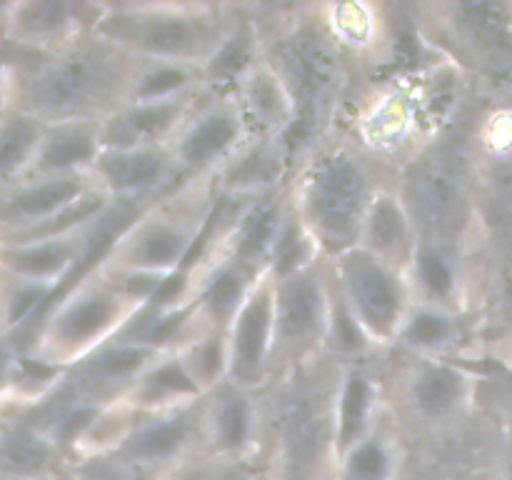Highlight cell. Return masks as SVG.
<instances>
[{
    "mask_svg": "<svg viewBox=\"0 0 512 480\" xmlns=\"http://www.w3.org/2000/svg\"><path fill=\"white\" fill-rule=\"evenodd\" d=\"M398 173L360 148L343 130H333L295 165L290 203L325 258L355 248L375 195Z\"/></svg>",
    "mask_w": 512,
    "mask_h": 480,
    "instance_id": "7a4b0ae2",
    "label": "cell"
},
{
    "mask_svg": "<svg viewBox=\"0 0 512 480\" xmlns=\"http://www.w3.org/2000/svg\"><path fill=\"white\" fill-rule=\"evenodd\" d=\"M48 125L28 113H15L0 123V178L30 170Z\"/></svg>",
    "mask_w": 512,
    "mask_h": 480,
    "instance_id": "d6a6232c",
    "label": "cell"
},
{
    "mask_svg": "<svg viewBox=\"0 0 512 480\" xmlns=\"http://www.w3.org/2000/svg\"><path fill=\"white\" fill-rule=\"evenodd\" d=\"M248 143V125L235 95L205 90L170 143V150L183 170V180L218 178Z\"/></svg>",
    "mask_w": 512,
    "mask_h": 480,
    "instance_id": "7c38bea8",
    "label": "cell"
},
{
    "mask_svg": "<svg viewBox=\"0 0 512 480\" xmlns=\"http://www.w3.org/2000/svg\"><path fill=\"white\" fill-rule=\"evenodd\" d=\"M218 203V178L183 180L140 208L110 240L100 263L120 273L173 280L193 260Z\"/></svg>",
    "mask_w": 512,
    "mask_h": 480,
    "instance_id": "8992f818",
    "label": "cell"
},
{
    "mask_svg": "<svg viewBox=\"0 0 512 480\" xmlns=\"http://www.w3.org/2000/svg\"><path fill=\"white\" fill-rule=\"evenodd\" d=\"M403 445L390 415L378 430L340 455L330 470V480H400Z\"/></svg>",
    "mask_w": 512,
    "mask_h": 480,
    "instance_id": "f1b7e54d",
    "label": "cell"
},
{
    "mask_svg": "<svg viewBox=\"0 0 512 480\" xmlns=\"http://www.w3.org/2000/svg\"><path fill=\"white\" fill-rule=\"evenodd\" d=\"M5 480H55V478H5Z\"/></svg>",
    "mask_w": 512,
    "mask_h": 480,
    "instance_id": "f35d334b",
    "label": "cell"
},
{
    "mask_svg": "<svg viewBox=\"0 0 512 480\" xmlns=\"http://www.w3.org/2000/svg\"><path fill=\"white\" fill-rule=\"evenodd\" d=\"M478 375L458 360L410 358L398 375V410L428 428H445L470 408Z\"/></svg>",
    "mask_w": 512,
    "mask_h": 480,
    "instance_id": "9a60e30c",
    "label": "cell"
},
{
    "mask_svg": "<svg viewBox=\"0 0 512 480\" xmlns=\"http://www.w3.org/2000/svg\"><path fill=\"white\" fill-rule=\"evenodd\" d=\"M205 90V70L170 60H138L125 103L170 100Z\"/></svg>",
    "mask_w": 512,
    "mask_h": 480,
    "instance_id": "f546056e",
    "label": "cell"
},
{
    "mask_svg": "<svg viewBox=\"0 0 512 480\" xmlns=\"http://www.w3.org/2000/svg\"><path fill=\"white\" fill-rule=\"evenodd\" d=\"M10 368H13V358H10V355H8V350L0 348V385H3L5 380H8Z\"/></svg>",
    "mask_w": 512,
    "mask_h": 480,
    "instance_id": "d590c367",
    "label": "cell"
},
{
    "mask_svg": "<svg viewBox=\"0 0 512 480\" xmlns=\"http://www.w3.org/2000/svg\"><path fill=\"white\" fill-rule=\"evenodd\" d=\"M55 480H153L140 473L133 465L123 463L113 453L85 455V458L70 460L60 468Z\"/></svg>",
    "mask_w": 512,
    "mask_h": 480,
    "instance_id": "e575fe53",
    "label": "cell"
},
{
    "mask_svg": "<svg viewBox=\"0 0 512 480\" xmlns=\"http://www.w3.org/2000/svg\"><path fill=\"white\" fill-rule=\"evenodd\" d=\"M458 75L460 70L438 60L433 68L388 78L365 93L348 123L335 130L398 173L435 145L455 103Z\"/></svg>",
    "mask_w": 512,
    "mask_h": 480,
    "instance_id": "277c9868",
    "label": "cell"
},
{
    "mask_svg": "<svg viewBox=\"0 0 512 480\" xmlns=\"http://www.w3.org/2000/svg\"><path fill=\"white\" fill-rule=\"evenodd\" d=\"M98 190L100 185L93 170L90 173L33 175L28 183L20 185L5 198L3 213L13 223V238H18V235L53 223Z\"/></svg>",
    "mask_w": 512,
    "mask_h": 480,
    "instance_id": "44dd1931",
    "label": "cell"
},
{
    "mask_svg": "<svg viewBox=\"0 0 512 480\" xmlns=\"http://www.w3.org/2000/svg\"><path fill=\"white\" fill-rule=\"evenodd\" d=\"M228 343V380L253 393L273 385L275 365V283L260 275L238 313L225 328Z\"/></svg>",
    "mask_w": 512,
    "mask_h": 480,
    "instance_id": "5bb4252c",
    "label": "cell"
},
{
    "mask_svg": "<svg viewBox=\"0 0 512 480\" xmlns=\"http://www.w3.org/2000/svg\"><path fill=\"white\" fill-rule=\"evenodd\" d=\"M100 190L115 205L145 208L183 183V170L170 145L100 150L93 165Z\"/></svg>",
    "mask_w": 512,
    "mask_h": 480,
    "instance_id": "2e32d148",
    "label": "cell"
},
{
    "mask_svg": "<svg viewBox=\"0 0 512 480\" xmlns=\"http://www.w3.org/2000/svg\"><path fill=\"white\" fill-rule=\"evenodd\" d=\"M103 123V120H100ZM100 123H60L48 125L35 153L30 173L33 175H65L90 173L103 150Z\"/></svg>",
    "mask_w": 512,
    "mask_h": 480,
    "instance_id": "83f0119b",
    "label": "cell"
},
{
    "mask_svg": "<svg viewBox=\"0 0 512 480\" xmlns=\"http://www.w3.org/2000/svg\"><path fill=\"white\" fill-rule=\"evenodd\" d=\"M165 283L168 280L120 273L98 258L40 313V360L70 370L120 338Z\"/></svg>",
    "mask_w": 512,
    "mask_h": 480,
    "instance_id": "3957f363",
    "label": "cell"
},
{
    "mask_svg": "<svg viewBox=\"0 0 512 480\" xmlns=\"http://www.w3.org/2000/svg\"><path fill=\"white\" fill-rule=\"evenodd\" d=\"M248 13L260 53L293 100L295 123L283 140L298 165L318 140L338 128L355 70L325 38L308 5H248Z\"/></svg>",
    "mask_w": 512,
    "mask_h": 480,
    "instance_id": "6da1fadb",
    "label": "cell"
},
{
    "mask_svg": "<svg viewBox=\"0 0 512 480\" xmlns=\"http://www.w3.org/2000/svg\"><path fill=\"white\" fill-rule=\"evenodd\" d=\"M413 303L465 313L468 310V285H465L463 260L458 250L443 248L430 240H420L418 253L408 268Z\"/></svg>",
    "mask_w": 512,
    "mask_h": 480,
    "instance_id": "484cf974",
    "label": "cell"
},
{
    "mask_svg": "<svg viewBox=\"0 0 512 480\" xmlns=\"http://www.w3.org/2000/svg\"><path fill=\"white\" fill-rule=\"evenodd\" d=\"M200 450L220 460L263 465L265 415L260 393L223 380L200 405Z\"/></svg>",
    "mask_w": 512,
    "mask_h": 480,
    "instance_id": "4fadbf2b",
    "label": "cell"
},
{
    "mask_svg": "<svg viewBox=\"0 0 512 480\" xmlns=\"http://www.w3.org/2000/svg\"><path fill=\"white\" fill-rule=\"evenodd\" d=\"M388 415V390L368 360L340 365L333 393V425H330L333 463L360 440L368 438L373 430H378Z\"/></svg>",
    "mask_w": 512,
    "mask_h": 480,
    "instance_id": "ac0fdd59",
    "label": "cell"
},
{
    "mask_svg": "<svg viewBox=\"0 0 512 480\" xmlns=\"http://www.w3.org/2000/svg\"><path fill=\"white\" fill-rule=\"evenodd\" d=\"M138 58L95 33L55 50L25 88L28 108L45 125L100 123L128 100Z\"/></svg>",
    "mask_w": 512,
    "mask_h": 480,
    "instance_id": "52a82bcc",
    "label": "cell"
},
{
    "mask_svg": "<svg viewBox=\"0 0 512 480\" xmlns=\"http://www.w3.org/2000/svg\"><path fill=\"white\" fill-rule=\"evenodd\" d=\"M253 480H283V478H280V475L275 473V470L265 468V465H263V468H260L258 473H255V478H253Z\"/></svg>",
    "mask_w": 512,
    "mask_h": 480,
    "instance_id": "74e56055",
    "label": "cell"
},
{
    "mask_svg": "<svg viewBox=\"0 0 512 480\" xmlns=\"http://www.w3.org/2000/svg\"><path fill=\"white\" fill-rule=\"evenodd\" d=\"M328 263L335 288L370 343L378 350L393 348L413 308L408 275L358 245Z\"/></svg>",
    "mask_w": 512,
    "mask_h": 480,
    "instance_id": "30bf717a",
    "label": "cell"
},
{
    "mask_svg": "<svg viewBox=\"0 0 512 480\" xmlns=\"http://www.w3.org/2000/svg\"><path fill=\"white\" fill-rule=\"evenodd\" d=\"M230 93L235 95L248 125L250 140H270L288 133L295 123V108L285 90L283 80L278 78L263 53L253 65L240 75L238 83Z\"/></svg>",
    "mask_w": 512,
    "mask_h": 480,
    "instance_id": "603a6c76",
    "label": "cell"
},
{
    "mask_svg": "<svg viewBox=\"0 0 512 480\" xmlns=\"http://www.w3.org/2000/svg\"><path fill=\"white\" fill-rule=\"evenodd\" d=\"M203 395L205 393L188 373L180 355L175 350H163L135 378V383L120 400L138 415H160L190 408V405L200 403Z\"/></svg>",
    "mask_w": 512,
    "mask_h": 480,
    "instance_id": "d4e9b609",
    "label": "cell"
},
{
    "mask_svg": "<svg viewBox=\"0 0 512 480\" xmlns=\"http://www.w3.org/2000/svg\"><path fill=\"white\" fill-rule=\"evenodd\" d=\"M185 363L188 373L203 393L218 388L223 380H228V343H225V330L215 328H195L183 330L175 338L173 348Z\"/></svg>",
    "mask_w": 512,
    "mask_h": 480,
    "instance_id": "4dcf8cb0",
    "label": "cell"
},
{
    "mask_svg": "<svg viewBox=\"0 0 512 480\" xmlns=\"http://www.w3.org/2000/svg\"><path fill=\"white\" fill-rule=\"evenodd\" d=\"M505 480H512V425L508 435V450H505Z\"/></svg>",
    "mask_w": 512,
    "mask_h": 480,
    "instance_id": "8d00e7d4",
    "label": "cell"
},
{
    "mask_svg": "<svg viewBox=\"0 0 512 480\" xmlns=\"http://www.w3.org/2000/svg\"><path fill=\"white\" fill-rule=\"evenodd\" d=\"M260 468L263 465L233 463V460H220L198 450L173 468L155 475L153 480H250Z\"/></svg>",
    "mask_w": 512,
    "mask_h": 480,
    "instance_id": "836d02e7",
    "label": "cell"
},
{
    "mask_svg": "<svg viewBox=\"0 0 512 480\" xmlns=\"http://www.w3.org/2000/svg\"><path fill=\"white\" fill-rule=\"evenodd\" d=\"M200 405L203 400L173 413L143 415L113 455L148 478L173 468L200 450Z\"/></svg>",
    "mask_w": 512,
    "mask_h": 480,
    "instance_id": "e0dca14e",
    "label": "cell"
},
{
    "mask_svg": "<svg viewBox=\"0 0 512 480\" xmlns=\"http://www.w3.org/2000/svg\"><path fill=\"white\" fill-rule=\"evenodd\" d=\"M275 283L273 383L325 355L330 323L328 258Z\"/></svg>",
    "mask_w": 512,
    "mask_h": 480,
    "instance_id": "9c48e42d",
    "label": "cell"
},
{
    "mask_svg": "<svg viewBox=\"0 0 512 480\" xmlns=\"http://www.w3.org/2000/svg\"><path fill=\"white\" fill-rule=\"evenodd\" d=\"M395 188L418 228L420 240L463 253V240L473 223V205L443 160L430 158L428 153L420 155L398 170Z\"/></svg>",
    "mask_w": 512,
    "mask_h": 480,
    "instance_id": "8fae6325",
    "label": "cell"
},
{
    "mask_svg": "<svg viewBox=\"0 0 512 480\" xmlns=\"http://www.w3.org/2000/svg\"><path fill=\"white\" fill-rule=\"evenodd\" d=\"M103 3H73V0H30L15 5L13 28L25 43L55 50L95 33Z\"/></svg>",
    "mask_w": 512,
    "mask_h": 480,
    "instance_id": "7402d4cb",
    "label": "cell"
},
{
    "mask_svg": "<svg viewBox=\"0 0 512 480\" xmlns=\"http://www.w3.org/2000/svg\"><path fill=\"white\" fill-rule=\"evenodd\" d=\"M63 453L40 428H20L0 445V468L8 478H50Z\"/></svg>",
    "mask_w": 512,
    "mask_h": 480,
    "instance_id": "1f68e13d",
    "label": "cell"
},
{
    "mask_svg": "<svg viewBox=\"0 0 512 480\" xmlns=\"http://www.w3.org/2000/svg\"><path fill=\"white\" fill-rule=\"evenodd\" d=\"M415 28L455 70H512V3H420Z\"/></svg>",
    "mask_w": 512,
    "mask_h": 480,
    "instance_id": "ba28073f",
    "label": "cell"
},
{
    "mask_svg": "<svg viewBox=\"0 0 512 480\" xmlns=\"http://www.w3.org/2000/svg\"><path fill=\"white\" fill-rule=\"evenodd\" d=\"M465 340H468L465 313L413 303L393 348L403 350L408 358L458 360Z\"/></svg>",
    "mask_w": 512,
    "mask_h": 480,
    "instance_id": "4316f807",
    "label": "cell"
},
{
    "mask_svg": "<svg viewBox=\"0 0 512 480\" xmlns=\"http://www.w3.org/2000/svg\"><path fill=\"white\" fill-rule=\"evenodd\" d=\"M245 20V5L210 0L103 3L95 35L138 60L208 68Z\"/></svg>",
    "mask_w": 512,
    "mask_h": 480,
    "instance_id": "5b68a950",
    "label": "cell"
},
{
    "mask_svg": "<svg viewBox=\"0 0 512 480\" xmlns=\"http://www.w3.org/2000/svg\"><path fill=\"white\" fill-rule=\"evenodd\" d=\"M200 93L183 95L170 100H145V103H125L100 123L103 148H145V145H170L195 105Z\"/></svg>",
    "mask_w": 512,
    "mask_h": 480,
    "instance_id": "ffe728a7",
    "label": "cell"
},
{
    "mask_svg": "<svg viewBox=\"0 0 512 480\" xmlns=\"http://www.w3.org/2000/svg\"><path fill=\"white\" fill-rule=\"evenodd\" d=\"M420 233L400 198L395 183L385 185L375 195L368 215H365L363 230H360L358 248L368 250L383 263L408 273L415 253H418Z\"/></svg>",
    "mask_w": 512,
    "mask_h": 480,
    "instance_id": "cb8c5ba5",
    "label": "cell"
},
{
    "mask_svg": "<svg viewBox=\"0 0 512 480\" xmlns=\"http://www.w3.org/2000/svg\"><path fill=\"white\" fill-rule=\"evenodd\" d=\"M310 15L325 38L358 70L378 65L393 48L390 18L383 5L373 3H308Z\"/></svg>",
    "mask_w": 512,
    "mask_h": 480,
    "instance_id": "d6986e66",
    "label": "cell"
}]
</instances>
